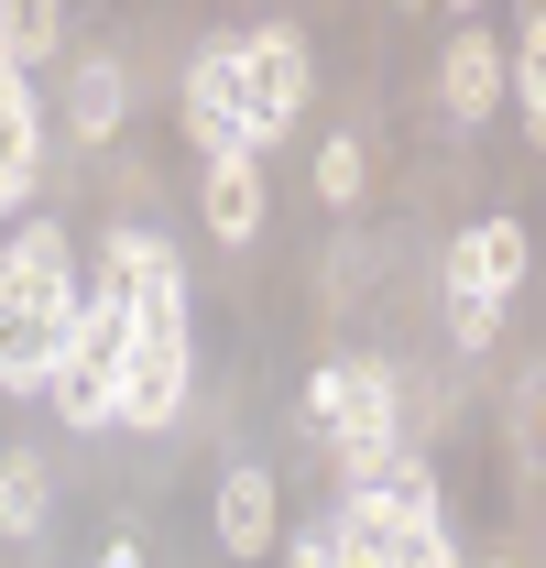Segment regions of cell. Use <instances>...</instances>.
Segmentation results:
<instances>
[{"label": "cell", "mask_w": 546, "mask_h": 568, "mask_svg": "<svg viewBox=\"0 0 546 568\" xmlns=\"http://www.w3.org/2000/svg\"><path fill=\"white\" fill-rule=\"evenodd\" d=\"M77 252L67 230H11L0 241V394H33L55 351H67V317H77Z\"/></svg>", "instance_id": "6da1fadb"}, {"label": "cell", "mask_w": 546, "mask_h": 568, "mask_svg": "<svg viewBox=\"0 0 546 568\" xmlns=\"http://www.w3.org/2000/svg\"><path fill=\"white\" fill-rule=\"evenodd\" d=\"M263 219H273V197H263V164H252V153L208 164V230H219L230 252H252V241H263Z\"/></svg>", "instance_id": "ba28073f"}, {"label": "cell", "mask_w": 546, "mask_h": 568, "mask_svg": "<svg viewBox=\"0 0 546 568\" xmlns=\"http://www.w3.org/2000/svg\"><path fill=\"white\" fill-rule=\"evenodd\" d=\"M186 132H198L208 164L252 153V110H241V44H230V33L186 55ZM252 164H263V153H252Z\"/></svg>", "instance_id": "8992f818"}, {"label": "cell", "mask_w": 546, "mask_h": 568, "mask_svg": "<svg viewBox=\"0 0 546 568\" xmlns=\"http://www.w3.org/2000/svg\"><path fill=\"white\" fill-rule=\"evenodd\" d=\"M361 186H372V153H361L350 132H328L317 142V209H350Z\"/></svg>", "instance_id": "7c38bea8"}, {"label": "cell", "mask_w": 546, "mask_h": 568, "mask_svg": "<svg viewBox=\"0 0 546 568\" xmlns=\"http://www.w3.org/2000/svg\"><path fill=\"white\" fill-rule=\"evenodd\" d=\"M514 284H525V230H514V219H481V230L448 241V339H459V351H492Z\"/></svg>", "instance_id": "277c9868"}, {"label": "cell", "mask_w": 546, "mask_h": 568, "mask_svg": "<svg viewBox=\"0 0 546 568\" xmlns=\"http://www.w3.org/2000/svg\"><path fill=\"white\" fill-rule=\"evenodd\" d=\"M481 568H514V558H481Z\"/></svg>", "instance_id": "2e32d148"}, {"label": "cell", "mask_w": 546, "mask_h": 568, "mask_svg": "<svg viewBox=\"0 0 546 568\" xmlns=\"http://www.w3.org/2000/svg\"><path fill=\"white\" fill-rule=\"evenodd\" d=\"M514 110H525V132L546 121V22H536V11L514 22Z\"/></svg>", "instance_id": "4fadbf2b"}, {"label": "cell", "mask_w": 546, "mask_h": 568, "mask_svg": "<svg viewBox=\"0 0 546 568\" xmlns=\"http://www.w3.org/2000/svg\"><path fill=\"white\" fill-rule=\"evenodd\" d=\"M121 110H132L121 55H77V77H67V132L77 142H110V132H121Z\"/></svg>", "instance_id": "9c48e42d"}, {"label": "cell", "mask_w": 546, "mask_h": 568, "mask_svg": "<svg viewBox=\"0 0 546 568\" xmlns=\"http://www.w3.org/2000/svg\"><path fill=\"white\" fill-rule=\"evenodd\" d=\"M437 99H448V121H459V132H481V121L503 110V44H492L481 22H459V33H448V67H437Z\"/></svg>", "instance_id": "52a82bcc"}, {"label": "cell", "mask_w": 546, "mask_h": 568, "mask_svg": "<svg viewBox=\"0 0 546 568\" xmlns=\"http://www.w3.org/2000/svg\"><path fill=\"white\" fill-rule=\"evenodd\" d=\"M219 547H230V558H263L273 547V481L263 470H230V481H219Z\"/></svg>", "instance_id": "30bf717a"}, {"label": "cell", "mask_w": 546, "mask_h": 568, "mask_svg": "<svg viewBox=\"0 0 546 568\" xmlns=\"http://www.w3.org/2000/svg\"><path fill=\"white\" fill-rule=\"evenodd\" d=\"M44 503H55L44 448H0V536H11V547H22V536H44Z\"/></svg>", "instance_id": "8fae6325"}, {"label": "cell", "mask_w": 546, "mask_h": 568, "mask_svg": "<svg viewBox=\"0 0 546 568\" xmlns=\"http://www.w3.org/2000/svg\"><path fill=\"white\" fill-rule=\"evenodd\" d=\"M284 558H295V568H328V525H317V536H295Z\"/></svg>", "instance_id": "5bb4252c"}, {"label": "cell", "mask_w": 546, "mask_h": 568, "mask_svg": "<svg viewBox=\"0 0 546 568\" xmlns=\"http://www.w3.org/2000/svg\"><path fill=\"white\" fill-rule=\"evenodd\" d=\"M241 44V110H252V153L263 142L295 132V110H306V33L295 22H252V33H230Z\"/></svg>", "instance_id": "5b68a950"}, {"label": "cell", "mask_w": 546, "mask_h": 568, "mask_svg": "<svg viewBox=\"0 0 546 568\" xmlns=\"http://www.w3.org/2000/svg\"><path fill=\"white\" fill-rule=\"evenodd\" d=\"M99 568H142V547H132V536H110V547H99Z\"/></svg>", "instance_id": "9a60e30c"}, {"label": "cell", "mask_w": 546, "mask_h": 568, "mask_svg": "<svg viewBox=\"0 0 546 568\" xmlns=\"http://www.w3.org/2000/svg\"><path fill=\"white\" fill-rule=\"evenodd\" d=\"M186 405V263L153 230L132 284V339H121V426H175Z\"/></svg>", "instance_id": "7a4b0ae2"}, {"label": "cell", "mask_w": 546, "mask_h": 568, "mask_svg": "<svg viewBox=\"0 0 546 568\" xmlns=\"http://www.w3.org/2000/svg\"><path fill=\"white\" fill-rule=\"evenodd\" d=\"M306 405H317V437L340 448L350 481H372V470L405 459V405H394V372H383V361H328V372L306 383Z\"/></svg>", "instance_id": "3957f363"}]
</instances>
